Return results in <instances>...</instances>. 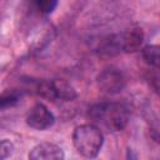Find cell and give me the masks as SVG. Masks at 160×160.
<instances>
[{
    "mask_svg": "<svg viewBox=\"0 0 160 160\" xmlns=\"http://www.w3.org/2000/svg\"><path fill=\"white\" fill-rule=\"evenodd\" d=\"M91 119L111 131L122 130L129 122V110L120 102H100L90 109Z\"/></svg>",
    "mask_w": 160,
    "mask_h": 160,
    "instance_id": "6da1fadb",
    "label": "cell"
},
{
    "mask_svg": "<svg viewBox=\"0 0 160 160\" xmlns=\"http://www.w3.org/2000/svg\"><path fill=\"white\" fill-rule=\"evenodd\" d=\"M102 142V132L94 124L80 125L72 132V144L76 151L85 158H95L101 150Z\"/></svg>",
    "mask_w": 160,
    "mask_h": 160,
    "instance_id": "7a4b0ae2",
    "label": "cell"
},
{
    "mask_svg": "<svg viewBox=\"0 0 160 160\" xmlns=\"http://www.w3.org/2000/svg\"><path fill=\"white\" fill-rule=\"evenodd\" d=\"M38 92L50 100H64L71 101L76 98L75 89L65 80H52V81H40L36 88Z\"/></svg>",
    "mask_w": 160,
    "mask_h": 160,
    "instance_id": "3957f363",
    "label": "cell"
},
{
    "mask_svg": "<svg viewBox=\"0 0 160 160\" xmlns=\"http://www.w3.org/2000/svg\"><path fill=\"white\" fill-rule=\"evenodd\" d=\"M96 82H98V88L102 92L109 95H115L124 90L126 85V78L120 69L115 66H110L104 69L98 75Z\"/></svg>",
    "mask_w": 160,
    "mask_h": 160,
    "instance_id": "277c9868",
    "label": "cell"
},
{
    "mask_svg": "<svg viewBox=\"0 0 160 160\" xmlns=\"http://www.w3.org/2000/svg\"><path fill=\"white\" fill-rule=\"evenodd\" d=\"M55 118L52 112L44 105V104H35L31 106L26 114V122L30 128L36 130H45L52 126Z\"/></svg>",
    "mask_w": 160,
    "mask_h": 160,
    "instance_id": "5b68a950",
    "label": "cell"
},
{
    "mask_svg": "<svg viewBox=\"0 0 160 160\" xmlns=\"http://www.w3.org/2000/svg\"><path fill=\"white\" fill-rule=\"evenodd\" d=\"M119 36V44L121 51L125 52H134L141 48L144 41V32L140 28H131L124 31Z\"/></svg>",
    "mask_w": 160,
    "mask_h": 160,
    "instance_id": "8992f818",
    "label": "cell"
},
{
    "mask_svg": "<svg viewBox=\"0 0 160 160\" xmlns=\"http://www.w3.org/2000/svg\"><path fill=\"white\" fill-rule=\"evenodd\" d=\"M29 158L31 160H60L64 159V152L52 142H41L30 151Z\"/></svg>",
    "mask_w": 160,
    "mask_h": 160,
    "instance_id": "52a82bcc",
    "label": "cell"
},
{
    "mask_svg": "<svg viewBox=\"0 0 160 160\" xmlns=\"http://www.w3.org/2000/svg\"><path fill=\"white\" fill-rule=\"evenodd\" d=\"M58 5V0H29L28 10L38 16H46L51 14Z\"/></svg>",
    "mask_w": 160,
    "mask_h": 160,
    "instance_id": "ba28073f",
    "label": "cell"
},
{
    "mask_svg": "<svg viewBox=\"0 0 160 160\" xmlns=\"http://www.w3.org/2000/svg\"><path fill=\"white\" fill-rule=\"evenodd\" d=\"M142 58L144 60L154 66L158 68L159 66V61H160V54H159V46L158 45H148L142 49Z\"/></svg>",
    "mask_w": 160,
    "mask_h": 160,
    "instance_id": "9c48e42d",
    "label": "cell"
},
{
    "mask_svg": "<svg viewBox=\"0 0 160 160\" xmlns=\"http://www.w3.org/2000/svg\"><path fill=\"white\" fill-rule=\"evenodd\" d=\"M19 100V94L18 92H4L0 95V109L12 106L18 102Z\"/></svg>",
    "mask_w": 160,
    "mask_h": 160,
    "instance_id": "30bf717a",
    "label": "cell"
},
{
    "mask_svg": "<svg viewBox=\"0 0 160 160\" xmlns=\"http://www.w3.org/2000/svg\"><path fill=\"white\" fill-rule=\"evenodd\" d=\"M12 150H14V145L9 140H0V160L9 158Z\"/></svg>",
    "mask_w": 160,
    "mask_h": 160,
    "instance_id": "8fae6325",
    "label": "cell"
}]
</instances>
